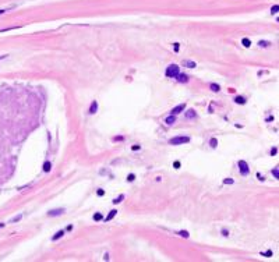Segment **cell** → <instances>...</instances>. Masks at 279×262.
<instances>
[{
  "instance_id": "cell-1",
  "label": "cell",
  "mask_w": 279,
  "mask_h": 262,
  "mask_svg": "<svg viewBox=\"0 0 279 262\" xmlns=\"http://www.w3.org/2000/svg\"><path fill=\"white\" fill-rule=\"evenodd\" d=\"M179 74H180V71H179V66L177 64H170L166 69V77H169V78H176Z\"/></svg>"
},
{
  "instance_id": "cell-2",
  "label": "cell",
  "mask_w": 279,
  "mask_h": 262,
  "mask_svg": "<svg viewBox=\"0 0 279 262\" xmlns=\"http://www.w3.org/2000/svg\"><path fill=\"white\" fill-rule=\"evenodd\" d=\"M190 141L189 137H174V138L169 139V144L170 145H180V144H187Z\"/></svg>"
},
{
  "instance_id": "cell-3",
  "label": "cell",
  "mask_w": 279,
  "mask_h": 262,
  "mask_svg": "<svg viewBox=\"0 0 279 262\" xmlns=\"http://www.w3.org/2000/svg\"><path fill=\"white\" fill-rule=\"evenodd\" d=\"M239 170H240V173H242L243 176H247L248 173H250V169H248L247 162H244V161L239 162Z\"/></svg>"
},
{
  "instance_id": "cell-4",
  "label": "cell",
  "mask_w": 279,
  "mask_h": 262,
  "mask_svg": "<svg viewBox=\"0 0 279 262\" xmlns=\"http://www.w3.org/2000/svg\"><path fill=\"white\" fill-rule=\"evenodd\" d=\"M186 109V103H180V105H177L176 107H173L172 109V112H170V114H173V116H176V114H179L180 112H183Z\"/></svg>"
},
{
  "instance_id": "cell-5",
  "label": "cell",
  "mask_w": 279,
  "mask_h": 262,
  "mask_svg": "<svg viewBox=\"0 0 279 262\" xmlns=\"http://www.w3.org/2000/svg\"><path fill=\"white\" fill-rule=\"evenodd\" d=\"M66 212L64 208H59V209H53V211H49V216H59V215H63Z\"/></svg>"
},
{
  "instance_id": "cell-6",
  "label": "cell",
  "mask_w": 279,
  "mask_h": 262,
  "mask_svg": "<svg viewBox=\"0 0 279 262\" xmlns=\"http://www.w3.org/2000/svg\"><path fill=\"white\" fill-rule=\"evenodd\" d=\"M183 66H184V67H189V69H194V67H197L195 61H193V60H183Z\"/></svg>"
},
{
  "instance_id": "cell-7",
  "label": "cell",
  "mask_w": 279,
  "mask_h": 262,
  "mask_svg": "<svg viewBox=\"0 0 279 262\" xmlns=\"http://www.w3.org/2000/svg\"><path fill=\"white\" fill-rule=\"evenodd\" d=\"M184 117L186 119H195V117H197V114H195V112L193 110V109H190V110H187V112H186Z\"/></svg>"
},
{
  "instance_id": "cell-8",
  "label": "cell",
  "mask_w": 279,
  "mask_h": 262,
  "mask_svg": "<svg viewBox=\"0 0 279 262\" xmlns=\"http://www.w3.org/2000/svg\"><path fill=\"white\" fill-rule=\"evenodd\" d=\"M165 123L168 124V126H172L173 123H176V116H173V114H170L169 117H166V120H165Z\"/></svg>"
},
{
  "instance_id": "cell-9",
  "label": "cell",
  "mask_w": 279,
  "mask_h": 262,
  "mask_svg": "<svg viewBox=\"0 0 279 262\" xmlns=\"http://www.w3.org/2000/svg\"><path fill=\"white\" fill-rule=\"evenodd\" d=\"M98 110V102L94 101L92 103H91V107H90V114H94L95 112Z\"/></svg>"
},
{
  "instance_id": "cell-10",
  "label": "cell",
  "mask_w": 279,
  "mask_h": 262,
  "mask_svg": "<svg viewBox=\"0 0 279 262\" xmlns=\"http://www.w3.org/2000/svg\"><path fill=\"white\" fill-rule=\"evenodd\" d=\"M176 78H177V81H179V82H184V84H186V82H189V77H187L186 74H179Z\"/></svg>"
},
{
  "instance_id": "cell-11",
  "label": "cell",
  "mask_w": 279,
  "mask_h": 262,
  "mask_svg": "<svg viewBox=\"0 0 279 262\" xmlns=\"http://www.w3.org/2000/svg\"><path fill=\"white\" fill-rule=\"evenodd\" d=\"M116 213H117V211H115V209H113V211H110V212H109V215H108V216L105 218V220H106V222L112 220L113 218H115V216H116Z\"/></svg>"
},
{
  "instance_id": "cell-12",
  "label": "cell",
  "mask_w": 279,
  "mask_h": 262,
  "mask_svg": "<svg viewBox=\"0 0 279 262\" xmlns=\"http://www.w3.org/2000/svg\"><path fill=\"white\" fill-rule=\"evenodd\" d=\"M63 236H64V230H59L57 233H56V234H55V236L52 237V240H53V241H56V240H59L60 237H63Z\"/></svg>"
},
{
  "instance_id": "cell-13",
  "label": "cell",
  "mask_w": 279,
  "mask_h": 262,
  "mask_svg": "<svg viewBox=\"0 0 279 262\" xmlns=\"http://www.w3.org/2000/svg\"><path fill=\"white\" fill-rule=\"evenodd\" d=\"M235 102L239 103V105H244V103H246V99H244L243 96H236L235 98Z\"/></svg>"
},
{
  "instance_id": "cell-14",
  "label": "cell",
  "mask_w": 279,
  "mask_h": 262,
  "mask_svg": "<svg viewBox=\"0 0 279 262\" xmlns=\"http://www.w3.org/2000/svg\"><path fill=\"white\" fill-rule=\"evenodd\" d=\"M50 169H52V163H50V162H45V163H43V170L50 171Z\"/></svg>"
},
{
  "instance_id": "cell-15",
  "label": "cell",
  "mask_w": 279,
  "mask_h": 262,
  "mask_svg": "<svg viewBox=\"0 0 279 262\" xmlns=\"http://www.w3.org/2000/svg\"><path fill=\"white\" fill-rule=\"evenodd\" d=\"M209 88H211V89H212L214 92H219V91H221V86L218 85V84H211Z\"/></svg>"
},
{
  "instance_id": "cell-16",
  "label": "cell",
  "mask_w": 279,
  "mask_h": 262,
  "mask_svg": "<svg viewBox=\"0 0 279 262\" xmlns=\"http://www.w3.org/2000/svg\"><path fill=\"white\" fill-rule=\"evenodd\" d=\"M242 43L246 46V48H250V45H251V42H250V39H247V38H244L242 41Z\"/></svg>"
},
{
  "instance_id": "cell-17",
  "label": "cell",
  "mask_w": 279,
  "mask_h": 262,
  "mask_svg": "<svg viewBox=\"0 0 279 262\" xmlns=\"http://www.w3.org/2000/svg\"><path fill=\"white\" fill-rule=\"evenodd\" d=\"M103 219V216H102V213H95L94 215V220H96V222H99V220Z\"/></svg>"
},
{
  "instance_id": "cell-18",
  "label": "cell",
  "mask_w": 279,
  "mask_h": 262,
  "mask_svg": "<svg viewBox=\"0 0 279 262\" xmlns=\"http://www.w3.org/2000/svg\"><path fill=\"white\" fill-rule=\"evenodd\" d=\"M179 236H181V237H184V238H187L189 237V231H186V230H181V231H179Z\"/></svg>"
},
{
  "instance_id": "cell-19",
  "label": "cell",
  "mask_w": 279,
  "mask_h": 262,
  "mask_svg": "<svg viewBox=\"0 0 279 262\" xmlns=\"http://www.w3.org/2000/svg\"><path fill=\"white\" fill-rule=\"evenodd\" d=\"M209 144H211V146H212V148H216V145H218V139H216V138H212V139H211Z\"/></svg>"
},
{
  "instance_id": "cell-20",
  "label": "cell",
  "mask_w": 279,
  "mask_h": 262,
  "mask_svg": "<svg viewBox=\"0 0 279 262\" xmlns=\"http://www.w3.org/2000/svg\"><path fill=\"white\" fill-rule=\"evenodd\" d=\"M272 174H274L275 178H279V170H278V167H275L274 170H272Z\"/></svg>"
},
{
  "instance_id": "cell-21",
  "label": "cell",
  "mask_w": 279,
  "mask_h": 262,
  "mask_svg": "<svg viewBox=\"0 0 279 262\" xmlns=\"http://www.w3.org/2000/svg\"><path fill=\"white\" fill-rule=\"evenodd\" d=\"M124 198V195H120L119 198H116V199H113V203H119V202H121V199Z\"/></svg>"
},
{
  "instance_id": "cell-22",
  "label": "cell",
  "mask_w": 279,
  "mask_h": 262,
  "mask_svg": "<svg viewBox=\"0 0 279 262\" xmlns=\"http://www.w3.org/2000/svg\"><path fill=\"white\" fill-rule=\"evenodd\" d=\"M21 219V215H18V216H16V218H13V219L10 220V223H14V222H18V220Z\"/></svg>"
},
{
  "instance_id": "cell-23",
  "label": "cell",
  "mask_w": 279,
  "mask_h": 262,
  "mask_svg": "<svg viewBox=\"0 0 279 262\" xmlns=\"http://www.w3.org/2000/svg\"><path fill=\"white\" fill-rule=\"evenodd\" d=\"M278 9H279V6H278V4L274 6V7L271 9V13H272V14H274V13H278Z\"/></svg>"
},
{
  "instance_id": "cell-24",
  "label": "cell",
  "mask_w": 279,
  "mask_h": 262,
  "mask_svg": "<svg viewBox=\"0 0 279 262\" xmlns=\"http://www.w3.org/2000/svg\"><path fill=\"white\" fill-rule=\"evenodd\" d=\"M258 45H260V46H264V48H267V46H269V42H263V41H261Z\"/></svg>"
},
{
  "instance_id": "cell-25",
  "label": "cell",
  "mask_w": 279,
  "mask_h": 262,
  "mask_svg": "<svg viewBox=\"0 0 279 262\" xmlns=\"http://www.w3.org/2000/svg\"><path fill=\"white\" fill-rule=\"evenodd\" d=\"M223 183H225V184H233V180L232 178H225V181Z\"/></svg>"
},
{
  "instance_id": "cell-26",
  "label": "cell",
  "mask_w": 279,
  "mask_h": 262,
  "mask_svg": "<svg viewBox=\"0 0 279 262\" xmlns=\"http://www.w3.org/2000/svg\"><path fill=\"white\" fill-rule=\"evenodd\" d=\"M134 178H136V176H134V174H130V176L127 177V180H128V181H134Z\"/></svg>"
},
{
  "instance_id": "cell-27",
  "label": "cell",
  "mask_w": 279,
  "mask_h": 262,
  "mask_svg": "<svg viewBox=\"0 0 279 262\" xmlns=\"http://www.w3.org/2000/svg\"><path fill=\"white\" fill-rule=\"evenodd\" d=\"M103 194H105V191H103L102 188H99V190H98V195H99V197H102Z\"/></svg>"
},
{
  "instance_id": "cell-28",
  "label": "cell",
  "mask_w": 279,
  "mask_h": 262,
  "mask_svg": "<svg viewBox=\"0 0 279 262\" xmlns=\"http://www.w3.org/2000/svg\"><path fill=\"white\" fill-rule=\"evenodd\" d=\"M131 149H133V151H138V149H140V145H133Z\"/></svg>"
},
{
  "instance_id": "cell-29",
  "label": "cell",
  "mask_w": 279,
  "mask_h": 262,
  "mask_svg": "<svg viewBox=\"0 0 279 262\" xmlns=\"http://www.w3.org/2000/svg\"><path fill=\"white\" fill-rule=\"evenodd\" d=\"M276 151H278V149H276V148H272V149H271V155L274 156L275 153H276Z\"/></svg>"
},
{
  "instance_id": "cell-30",
  "label": "cell",
  "mask_w": 279,
  "mask_h": 262,
  "mask_svg": "<svg viewBox=\"0 0 279 262\" xmlns=\"http://www.w3.org/2000/svg\"><path fill=\"white\" fill-rule=\"evenodd\" d=\"M174 52H179V43H174Z\"/></svg>"
},
{
  "instance_id": "cell-31",
  "label": "cell",
  "mask_w": 279,
  "mask_h": 262,
  "mask_svg": "<svg viewBox=\"0 0 279 262\" xmlns=\"http://www.w3.org/2000/svg\"><path fill=\"white\" fill-rule=\"evenodd\" d=\"M174 167H176V169H179V167H180V162H174Z\"/></svg>"
},
{
  "instance_id": "cell-32",
  "label": "cell",
  "mask_w": 279,
  "mask_h": 262,
  "mask_svg": "<svg viewBox=\"0 0 279 262\" xmlns=\"http://www.w3.org/2000/svg\"><path fill=\"white\" fill-rule=\"evenodd\" d=\"M263 255H267V257H271V255H272V252H271V251H267V252H265V254H263Z\"/></svg>"
},
{
  "instance_id": "cell-33",
  "label": "cell",
  "mask_w": 279,
  "mask_h": 262,
  "mask_svg": "<svg viewBox=\"0 0 279 262\" xmlns=\"http://www.w3.org/2000/svg\"><path fill=\"white\" fill-rule=\"evenodd\" d=\"M222 233H223V236H229V234H227V230H225V229L222 230Z\"/></svg>"
},
{
  "instance_id": "cell-34",
  "label": "cell",
  "mask_w": 279,
  "mask_h": 262,
  "mask_svg": "<svg viewBox=\"0 0 279 262\" xmlns=\"http://www.w3.org/2000/svg\"><path fill=\"white\" fill-rule=\"evenodd\" d=\"M4 11H6V10H0V14H3V13H4Z\"/></svg>"
},
{
  "instance_id": "cell-35",
  "label": "cell",
  "mask_w": 279,
  "mask_h": 262,
  "mask_svg": "<svg viewBox=\"0 0 279 262\" xmlns=\"http://www.w3.org/2000/svg\"><path fill=\"white\" fill-rule=\"evenodd\" d=\"M3 226H4V223H1V225H0V227H3Z\"/></svg>"
},
{
  "instance_id": "cell-36",
  "label": "cell",
  "mask_w": 279,
  "mask_h": 262,
  "mask_svg": "<svg viewBox=\"0 0 279 262\" xmlns=\"http://www.w3.org/2000/svg\"><path fill=\"white\" fill-rule=\"evenodd\" d=\"M3 57H4V56H0V60H1V59H3Z\"/></svg>"
}]
</instances>
